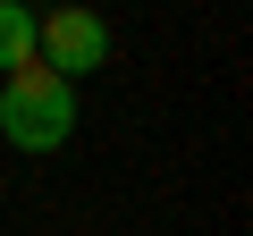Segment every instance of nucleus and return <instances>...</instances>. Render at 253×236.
<instances>
[{
  "instance_id": "obj_1",
  "label": "nucleus",
  "mask_w": 253,
  "mask_h": 236,
  "mask_svg": "<svg viewBox=\"0 0 253 236\" xmlns=\"http://www.w3.org/2000/svg\"><path fill=\"white\" fill-rule=\"evenodd\" d=\"M0 135H9L17 152H59L76 135V84L51 76V68L0 76Z\"/></svg>"
},
{
  "instance_id": "obj_2",
  "label": "nucleus",
  "mask_w": 253,
  "mask_h": 236,
  "mask_svg": "<svg viewBox=\"0 0 253 236\" xmlns=\"http://www.w3.org/2000/svg\"><path fill=\"white\" fill-rule=\"evenodd\" d=\"M110 59V17L101 9H51V17H34V68H51V76H93Z\"/></svg>"
},
{
  "instance_id": "obj_3",
  "label": "nucleus",
  "mask_w": 253,
  "mask_h": 236,
  "mask_svg": "<svg viewBox=\"0 0 253 236\" xmlns=\"http://www.w3.org/2000/svg\"><path fill=\"white\" fill-rule=\"evenodd\" d=\"M34 68V9L26 0H0V76Z\"/></svg>"
}]
</instances>
